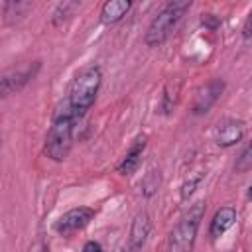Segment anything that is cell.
Here are the masks:
<instances>
[{
  "label": "cell",
  "instance_id": "6da1fadb",
  "mask_svg": "<svg viewBox=\"0 0 252 252\" xmlns=\"http://www.w3.org/2000/svg\"><path fill=\"white\" fill-rule=\"evenodd\" d=\"M81 118L71 110V106L67 104V100L63 98L51 116V126L45 134V142H43V154L53 159V161H63L75 142V132L79 126Z\"/></svg>",
  "mask_w": 252,
  "mask_h": 252
},
{
  "label": "cell",
  "instance_id": "7a4b0ae2",
  "mask_svg": "<svg viewBox=\"0 0 252 252\" xmlns=\"http://www.w3.org/2000/svg\"><path fill=\"white\" fill-rule=\"evenodd\" d=\"M100 83H102V71H100V67L94 65V63L83 67V69L75 75V79H73V83H71V87H69V93H67L65 100H67V104L71 106V110H73L81 120L85 118V114H87V112L91 110V106L94 104L96 94H98V89H100Z\"/></svg>",
  "mask_w": 252,
  "mask_h": 252
},
{
  "label": "cell",
  "instance_id": "3957f363",
  "mask_svg": "<svg viewBox=\"0 0 252 252\" xmlns=\"http://www.w3.org/2000/svg\"><path fill=\"white\" fill-rule=\"evenodd\" d=\"M189 8H191V0H171V2H167L158 12V16L150 22L146 37H144L146 45L148 47L161 45L171 35V32L177 28V24L181 22V18L185 16V12Z\"/></svg>",
  "mask_w": 252,
  "mask_h": 252
},
{
  "label": "cell",
  "instance_id": "277c9868",
  "mask_svg": "<svg viewBox=\"0 0 252 252\" xmlns=\"http://www.w3.org/2000/svg\"><path fill=\"white\" fill-rule=\"evenodd\" d=\"M205 215V201L189 205V209L175 222L169 236V252H193L195 238Z\"/></svg>",
  "mask_w": 252,
  "mask_h": 252
},
{
  "label": "cell",
  "instance_id": "5b68a950",
  "mask_svg": "<svg viewBox=\"0 0 252 252\" xmlns=\"http://www.w3.org/2000/svg\"><path fill=\"white\" fill-rule=\"evenodd\" d=\"M93 217H94V211H93L91 207H75V209L67 211L65 215H61V217L55 220L53 228H55L57 234L69 236V234H73V232L85 228V226L93 220Z\"/></svg>",
  "mask_w": 252,
  "mask_h": 252
},
{
  "label": "cell",
  "instance_id": "8992f818",
  "mask_svg": "<svg viewBox=\"0 0 252 252\" xmlns=\"http://www.w3.org/2000/svg\"><path fill=\"white\" fill-rule=\"evenodd\" d=\"M37 71H39V63L35 61L33 65H30V67H26V69H16V71L4 73L2 79H0V94H2V98L10 96L12 93H16V91H20L22 87H26V85L35 77Z\"/></svg>",
  "mask_w": 252,
  "mask_h": 252
},
{
  "label": "cell",
  "instance_id": "52a82bcc",
  "mask_svg": "<svg viewBox=\"0 0 252 252\" xmlns=\"http://www.w3.org/2000/svg\"><path fill=\"white\" fill-rule=\"evenodd\" d=\"M152 230V219L146 211L136 213L132 224H130V234H128V242H126V252H142V248L146 246V240L150 236Z\"/></svg>",
  "mask_w": 252,
  "mask_h": 252
},
{
  "label": "cell",
  "instance_id": "ba28073f",
  "mask_svg": "<svg viewBox=\"0 0 252 252\" xmlns=\"http://www.w3.org/2000/svg\"><path fill=\"white\" fill-rule=\"evenodd\" d=\"M224 91V81L222 79H211L209 83H205L193 100V114H207L213 104L219 100V96Z\"/></svg>",
  "mask_w": 252,
  "mask_h": 252
},
{
  "label": "cell",
  "instance_id": "9c48e42d",
  "mask_svg": "<svg viewBox=\"0 0 252 252\" xmlns=\"http://www.w3.org/2000/svg\"><path fill=\"white\" fill-rule=\"evenodd\" d=\"M244 122L242 120H236V118H224L219 122V128H217V134H215V142L220 146V148H230L234 144H238L242 138H244Z\"/></svg>",
  "mask_w": 252,
  "mask_h": 252
},
{
  "label": "cell",
  "instance_id": "30bf717a",
  "mask_svg": "<svg viewBox=\"0 0 252 252\" xmlns=\"http://www.w3.org/2000/svg\"><path fill=\"white\" fill-rule=\"evenodd\" d=\"M146 144H148V138H146L144 134H140V136L132 142L130 150L126 152L124 159H122L120 165H118V173H120V175H132V173L140 167V163H142V154H144V150H146Z\"/></svg>",
  "mask_w": 252,
  "mask_h": 252
},
{
  "label": "cell",
  "instance_id": "8fae6325",
  "mask_svg": "<svg viewBox=\"0 0 252 252\" xmlns=\"http://www.w3.org/2000/svg\"><path fill=\"white\" fill-rule=\"evenodd\" d=\"M234 222H236V209H232V207H220V209L215 213L213 220H211L209 236H211L213 240L220 238Z\"/></svg>",
  "mask_w": 252,
  "mask_h": 252
},
{
  "label": "cell",
  "instance_id": "7c38bea8",
  "mask_svg": "<svg viewBox=\"0 0 252 252\" xmlns=\"http://www.w3.org/2000/svg\"><path fill=\"white\" fill-rule=\"evenodd\" d=\"M132 8V2L130 0H106L100 8V20L102 24H116L120 22Z\"/></svg>",
  "mask_w": 252,
  "mask_h": 252
},
{
  "label": "cell",
  "instance_id": "4fadbf2b",
  "mask_svg": "<svg viewBox=\"0 0 252 252\" xmlns=\"http://www.w3.org/2000/svg\"><path fill=\"white\" fill-rule=\"evenodd\" d=\"M79 2H69V0H65V2H59L57 4V8L53 10V14H51V24L53 26H61V24H65L77 10H79Z\"/></svg>",
  "mask_w": 252,
  "mask_h": 252
},
{
  "label": "cell",
  "instance_id": "5bb4252c",
  "mask_svg": "<svg viewBox=\"0 0 252 252\" xmlns=\"http://www.w3.org/2000/svg\"><path fill=\"white\" fill-rule=\"evenodd\" d=\"M159 185H161V175H159V171H150V173H146V177H144L142 183H140L142 195H144V197H152L154 193H158Z\"/></svg>",
  "mask_w": 252,
  "mask_h": 252
},
{
  "label": "cell",
  "instance_id": "9a60e30c",
  "mask_svg": "<svg viewBox=\"0 0 252 252\" xmlns=\"http://www.w3.org/2000/svg\"><path fill=\"white\" fill-rule=\"evenodd\" d=\"M248 169H252V140L246 144V148L240 152V156L234 161V171L236 173H244Z\"/></svg>",
  "mask_w": 252,
  "mask_h": 252
},
{
  "label": "cell",
  "instance_id": "2e32d148",
  "mask_svg": "<svg viewBox=\"0 0 252 252\" xmlns=\"http://www.w3.org/2000/svg\"><path fill=\"white\" fill-rule=\"evenodd\" d=\"M203 177H205V173H197V175H191L183 185H181V189H179V197L183 199V201H187L193 193H195V189L199 187V183L203 181Z\"/></svg>",
  "mask_w": 252,
  "mask_h": 252
},
{
  "label": "cell",
  "instance_id": "e0dca14e",
  "mask_svg": "<svg viewBox=\"0 0 252 252\" xmlns=\"http://www.w3.org/2000/svg\"><path fill=\"white\" fill-rule=\"evenodd\" d=\"M201 26H205L207 30H217L220 26V18L215 14H203L201 18Z\"/></svg>",
  "mask_w": 252,
  "mask_h": 252
},
{
  "label": "cell",
  "instance_id": "ac0fdd59",
  "mask_svg": "<svg viewBox=\"0 0 252 252\" xmlns=\"http://www.w3.org/2000/svg\"><path fill=\"white\" fill-rule=\"evenodd\" d=\"M242 37H244V39H250V37H252V10H250V14H248L246 20H244V26H242Z\"/></svg>",
  "mask_w": 252,
  "mask_h": 252
},
{
  "label": "cell",
  "instance_id": "d6986e66",
  "mask_svg": "<svg viewBox=\"0 0 252 252\" xmlns=\"http://www.w3.org/2000/svg\"><path fill=\"white\" fill-rule=\"evenodd\" d=\"M83 252H104V248H102L96 240H89V242H85Z\"/></svg>",
  "mask_w": 252,
  "mask_h": 252
},
{
  "label": "cell",
  "instance_id": "ffe728a7",
  "mask_svg": "<svg viewBox=\"0 0 252 252\" xmlns=\"http://www.w3.org/2000/svg\"><path fill=\"white\" fill-rule=\"evenodd\" d=\"M246 197H248V199H252V185L248 187V193H246Z\"/></svg>",
  "mask_w": 252,
  "mask_h": 252
},
{
  "label": "cell",
  "instance_id": "44dd1931",
  "mask_svg": "<svg viewBox=\"0 0 252 252\" xmlns=\"http://www.w3.org/2000/svg\"><path fill=\"white\" fill-rule=\"evenodd\" d=\"M39 252H49V248H47V246H41V248H39Z\"/></svg>",
  "mask_w": 252,
  "mask_h": 252
}]
</instances>
